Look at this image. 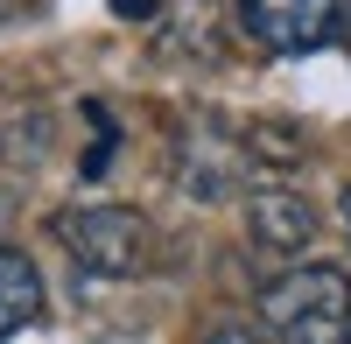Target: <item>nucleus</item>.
<instances>
[{
	"label": "nucleus",
	"mask_w": 351,
	"mask_h": 344,
	"mask_svg": "<svg viewBox=\"0 0 351 344\" xmlns=\"http://www.w3.org/2000/svg\"><path fill=\"white\" fill-rule=\"evenodd\" d=\"M260 330L267 344H351V274L344 267H288L260 288Z\"/></svg>",
	"instance_id": "1"
},
{
	"label": "nucleus",
	"mask_w": 351,
	"mask_h": 344,
	"mask_svg": "<svg viewBox=\"0 0 351 344\" xmlns=\"http://www.w3.org/2000/svg\"><path fill=\"white\" fill-rule=\"evenodd\" d=\"M253 169H267L253 155V134H239L218 112H190L176 127V183L190 197H232V190H246Z\"/></svg>",
	"instance_id": "2"
},
{
	"label": "nucleus",
	"mask_w": 351,
	"mask_h": 344,
	"mask_svg": "<svg viewBox=\"0 0 351 344\" xmlns=\"http://www.w3.org/2000/svg\"><path fill=\"white\" fill-rule=\"evenodd\" d=\"M56 239H64V253L99 274V281H127L141 274V260H148V218H141L134 204H77L56 218Z\"/></svg>",
	"instance_id": "3"
},
{
	"label": "nucleus",
	"mask_w": 351,
	"mask_h": 344,
	"mask_svg": "<svg viewBox=\"0 0 351 344\" xmlns=\"http://www.w3.org/2000/svg\"><path fill=\"white\" fill-rule=\"evenodd\" d=\"M246 42H260L267 56H309L337 42L344 28V0H232Z\"/></svg>",
	"instance_id": "4"
},
{
	"label": "nucleus",
	"mask_w": 351,
	"mask_h": 344,
	"mask_svg": "<svg viewBox=\"0 0 351 344\" xmlns=\"http://www.w3.org/2000/svg\"><path fill=\"white\" fill-rule=\"evenodd\" d=\"M246 232L260 253H302L316 239V218H309V197L302 190H253L246 197Z\"/></svg>",
	"instance_id": "5"
},
{
	"label": "nucleus",
	"mask_w": 351,
	"mask_h": 344,
	"mask_svg": "<svg viewBox=\"0 0 351 344\" xmlns=\"http://www.w3.org/2000/svg\"><path fill=\"white\" fill-rule=\"evenodd\" d=\"M36 317H43V274H36V260L14 253V246H0V337L28 330Z\"/></svg>",
	"instance_id": "6"
},
{
	"label": "nucleus",
	"mask_w": 351,
	"mask_h": 344,
	"mask_svg": "<svg viewBox=\"0 0 351 344\" xmlns=\"http://www.w3.org/2000/svg\"><path fill=\"white\" fill-rule=\"evenodd\" d=\"M0 162H14V169L49 162V112L43 106H0Z\"/></svg>",
	"instance_id": "7"
},
{
	"label": "nucleus",
	"mask_w": 351,
	"mask_h": 344,
	"mask_svg": "<svg viewBox=\"0 0 351 344\" xmlns=\"http://www.w3.org/2000/svg\"><path fill=\"white\" fill-rule=\"evenodd\" d=\"M77 120H84V134H92V148H84L77 176H106V169H112V148H120V120H112V106H106V99H84V106H77Z\"/></svg>",
	"instance_id": "8"
},
{
	"label": "nucleus",
	"mask_w": 351,
	"mask_h": 344,
	"mask_svg": "<svg viewBox=\"0 0 351 344\" xmlns=\"http://www.w3.org/2000/svg\"><path fill=\"white\" fill-rule=\"evenodd\" d=\"M190 36L204 42V56H218V49H225V36H218V8H211V0H190V21H176L162 49H169V56H183V49H190Z\"/></svg>",
	"instance_id": "9"
},
{
	"label": "nucleus",
	"mask_w": 351,
	"mask_h": 344,
	"mask_svg": "<svg viewBox=\"0 0 351 344\" xmlns=\"http://www.w3.org/2000/svg\"><path fill=\"white\" fill-rule=\"evenodd\" d=\"M106 8L120 14V21H155V14H162V0H106Z\"/></svg>",
	"instance_id": "10"
},
{
	"label": "nucleus",
	"mask_w": 351,
	"mask_h": 344,
	"mask_svg": "<svg viewBox=\"0 0 351 344\" xmlns=\"http://www.w3.org/2000/svg\"><path fill=\"white\" fill-rule=\"evenodd\" d=\"M204 344H267V330H239V323H225V330H211Z\"/></svg>",
	"instance_id": "11"
},
{
	"label": "nucleus",
	"mask_w": 351,
	"mask_h": 344,
	"mask_svg": "<svg viewBox=\"0 0 351 344\" xmlns=\"http://www.w3.org/2000/svg\"><path fill=\"white\" fill-rule=\"evenodd\" d=\"M337 218H344V239H351V183L337 190Z\"/></svg>",
	"instance_id": "12"
},
{
	"label": "nucleus",
	"mask_w": 351,
	"mask_h": 344,
	"mask_svg": "<svg viewBox=\"0 0 351 344\" xmlns=\"http://www.w3.org/2000/svg\"><path fill=\"white\" fill-rule=\"evenodd\" d=\"M337 42H344V49H351V0H344V28H337Z\"/></svg>",
	"instance_id": "13"
},
{
	"label": "nucleus",
	"mask_w": 351,
	"mask_h": 344,
	"mask_svg": "<svg viewBox=\"0 0 351 344\" xmlns=\"http://www.w3.org/2000/svg\"><path fill=\"white\" fill-rule=\"evenodd\" d=\"M21 14V0H0V21H14Z\"/></svg>",
	"instance_id": "14"
}]
</instances>
